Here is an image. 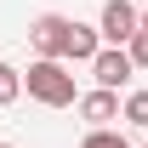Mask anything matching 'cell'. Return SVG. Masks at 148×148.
Masks as SVG:
<instances>
[{
	"label": "cell",
	"instance_id": "6da1fadb",
	"mask_svg": "<svg viewBox=\"0 0 148 148\" xmlns=\"http://www.w3.org/2000/svg\"><path fill=\"white\" fill-rule=\"evenodd\" d=\"M23 86H29V97L46 103V108H69L74 103V74L63 69V57H34L29 74H23Z\"/></svg>",
	"mask_w": 148,
	"mask_h": 148
},
{
	"label": "cell",
	"instance_id": "7a4b0ae2",
	"mask_svg": "<svg viewBox=\"0 0 148 148\" xmlns=\"http://www.w3.org/2000/svg\"><path fill=\"white\" fill-rule=\"evenodd\" d=\"M131 74H137V63L125 57V46H97V57H91V80L103 86V91H120Z\"/></svg>",
	"mask_w": 148,
	"mask_h": 148
},
{
	"label": "cell",
	"instance_id": "3957f363",
	"mask_svg": "<svg viewBox=\"0 0 148 148\" xmlns=\"http://www.w3.org/2000/svg\"><path fill=\"white\" fill-rule=\"evenodd\" d=\"M97 34L108 40V46H125V40L137 34V6H131V0H108V6H103V23H97Z\"/></svg>",
	"mask_w": 148,
	"mask_h": 148
},
{
	"label": "cell",
	"instance_id": "277c9868",
	"mask_svg": "<svg viewBox=\"0 0 148 148\" xmlns=\"http://www.w3.org/2000/svg\"><path fill=\"white\" fill-rule=\"evenodd\" d=\"M63 34H69V17H57V12H46V17L29 23V46L40 57H63Z\"/></svg>",
	"mask_w": 148,
	"mask_h": 148
},
{
	"label": "cell",
	"instance_id": "5b68a950",
	"mask_svg": "<svg viewBox=\"0 0 148 148\" xmlns=\"http://www.w3.org/2000/svg\"><path fill=\"white\" fill-rule=\"evenodd\" d=\"M74 103H80V120H86V125H108V120H120V97L103 91V86L86 91V97H74Z\"/></svg>",
	"mask_w": 148,
	"mask_h": 148
},
{
	"label": "cell",
	"instance_id": "8992f818",
	"mask_svg": "<svg viewBox=\"0 0 148 148\" xmlns=\"http://www.w3.org/2000/svg\"><path fill=\"white\" fill-rule=\"evenodd\" d=\"M97 46H103V34L97 29H86V23H69V34H63V57H74V63H91Z\"/></svg>",
	"mask_w": 148,
	"mask_h": 148
},
{
	"label": "cell",
	"instance_id": "52a82bcc",
	"mask_svg": "<svg viewBox=\"0 0 148 148\" xmlns=\"http://www.w3.org/2000/svg\"><path fill=\"white\" fill-rule=\"evenodd\" d=\"M17 91H23V74L12 69V63H0V108H12V103H17Z\"/></svg>",
	"mask_w": 148,
	"mask_h": 148
},
{
	"label": "cell",
	"instance_id": "ba28073f",
	"mask_svg": "<svg viewBox=\"0 0 148 148\" xmlns=\"http://www.w3.org/2000/svg\"><path fill=\"white\" fill-rule=\"evenodd\" d=\"M120 120H131V125H143V131H148V91H131V97H125V108H120Z\"/></svg>",
	"mask_w": 148,
	"mask_h": 148
},
{
	"label": "cell",
	"instance_id": "9c48e42d",
	"mask_svg": "<svg viewBox=\"0 0 148 148\" xmlns=\"http://www.w3.org/2000/svg\"><path fill=\"white\" fill-rule=\"evenodd\" d=\"M80 148H131V143H125V137H120V131H108V125H91V131H86V143H80Z\"/></svg>",
	"mask_w": 148,
	"mask_h": 148
},
{
	"label": "cell",
	"instance_id": "30bf717a",
	"mask_svg": "<svg viewBox=\"0 0 148 148\" xmlns=\"http://www.w3.org/2000/svg\"><path fill=\"white\" fill-rule=\"evenodd\" d=\"M125 57L137 63V69H148V29H137V34L125 40Z\"/></svg>",
	"mask_w": 148,
	"mask_h": 148
},
{
	"label": "cell",
	"instance_id": "8fae6325",
	"mask_svg": "<svg viewBox=\"0 0 148 148\" xmlns=\"http://www.w3.org/2000/svg\"><path fill=\"white\" fill-rule=\"evenodd\" d=\"M137 29H148V6H143V12H137Z\"/></svg>",
	"mask_w": 148,
	"mask_h": 148
},
{
	"label": "cell",
	"instance_id": "7c38bea8",
	"mask_svg": "<svg viewBox=\"0 0 148 148\" xmlns=\"http://www.w3.org/2000/svg\"><path fill=\"white\" fill-rule=\"evenodd\" d=\"M0 148H12V143H0Z\"/></svg>",
	"mask_w": 148,
	"mask_h": 148
}]
</instances>
